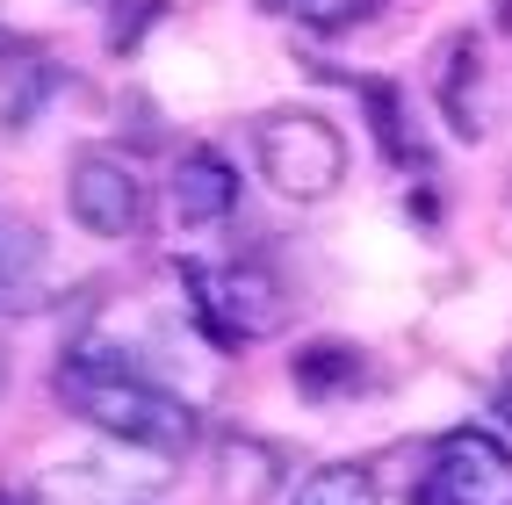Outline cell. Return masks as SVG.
I'll return each mask as SVG.
<instances>
[{
	"label": "cell",
	"mask_w": 512,
	"mask_h": 505,
	"mask_svg": "<svg viewBox=\"0 0 512 505\" xmlns=\"http://www.w3.org/2000/svg\"><path fill=\"white\" fill-rule=\"evenodd\" d=\"M51 390L65 397L73 419H87L94 433H109L123 448H145V455H188L202 433L195 404L152 376H138L123 354H65Z\"/></svg>",
	"instance_id": "6da1fadb"
},
{
	"label": "cell",
	"mask_w": 512,
	"mask_h": 505,
	"mask_svg": "<svg viewBox=\"0 0 512 505\" xmlns=\"http://www.w3.org/2000/svg\"><path fill=\"white\" fill-rule=\"evenodd\" d=\"M253 159H260V181L289 202H325L347 181V138H339V123H325L311 109L260 116L253 123Z\"/></svg>",
	"instance_id": "7a4b0ae2"
},
{
	"label": "cell",
	"mask_w": 512,
	"mask_h": 505,
	"mask_svg": "<svg viewBox=\"0 0 512 505\" xmlns=\"http://www.w3.org/2000/svg\"><path fill=\"white\" fill-rule=\"evenodd\" d=\"M188 289H195V318L210 325L217 347H253V340H275L282 318H289V289L267 260H231L217 275L188 267Z\"/></svg>",
	"instance_id": "3957f363"
},
{
	"label": "cell",
	"mask_w": 512,
	"mask_h": 505,
	"mask_svg": "<svg viewBox=\"0 0 512 505\" xmlns=\"http://www.w3.org/2000/svg\"><path fill=\"white\" fill-rule=\"evenodd\" d=\"M412 505H512V448L491 426L440 433L412 484Z\"/></svg>",
	"instance_id": "277c9868"
},
{
	"label": "cell",
	"mask_w": 512,
	"mask_h": 505,
	"mask_svg": "<svg viewBox=\"0 0 512 505\" xmlns=\"http://www.w3.org/2000/svg\"><path fill=\"white\" fill-rule=\"evenodd\" d=\"M65 202H73L80 231H94V239H130V231H145V174L130 166L123 152H80L73 166H65Z\"/></svg>",
	"instance_id": "5b68a950"
},
{
	"label": "cell",
	"mask_w": 512,
	"mask_h": 505,
	"mask_svg": "<svg viewBox=\"0 0 512 505\" xmlns=\"http://www.w3.org/2000/svg\"><path fill=\"white\" fill-rule=\"evenodd\" d=\"M166 202H174V224L181 231H210L238 210V174H231V159L210 152V145H188L174 159V181H166Z\"/></svg>",
	"instance_id": "8992f818"
},
{
	"label": "cell",
	"mask_w": 512,
	"mask_h": 505,
	"mask_svg": "<svg viewBox=\"0 0 512 505\" xmlns=\"http://www.w3.org/2000/svg\"><path fill=\"white\" fill-rule=\"evenodd\" d=\"M433 101L440 116H448L455 138H484V44L455 29V37H440L433 51Z\"/></svg>",
	"instance_id": "52a82bcc"
},
{
	"label": "cell",
	"mask_w": 512,
	"mask_h": 505,
	"mask_svg": "<svg viewBox=\"0 0 512 505\" xmlns=\"http://www.w3.org/2000/svg\"><path fill=\"white\" fill-rule=\"evenodd\" d=\"M44 296V231L0 210V311H37Z\"/></svg>",
	"instance_id": "ba28073f"
},
{
	"label": "cell",
	"mask_w": 512,
	"mask_h": 505,
	"mask_svg": "<svg viewBox=\"0 0 512 505\" xmlns=\"http://www.w3.org/2000/svg\"><path fill=\"white\" fill-rule=\"evenodd\" d=\"M289 383L303 390V397H354L361 383H368V354L354 347V340H311L296 361H289Z\"/></svg>",
	"instance_id": "9c48e42d"
},
{
	"label": "cell",
	"mask_w": 512,
	"mask_h": 505,
	"mask_svg": "<svg viewBox=\"0 0 512 505\" xmlns=\"http://www.w3.org/2000/svg\"><path fill=\"white\" fill-rule=\"evenodd\" d=\"M361 109L375 123V152L390 166H419V138H412V123H404V94L390 80H361Z\"/></svg>",
	"instance_id": "30bf717a"
},
{
	"label": "cell",
	"mask_w": 512,
	"mask_h": 505,
	"mask_svg": "<svg viewBox=\"0 0 512 505\" xmlns=\"http://www.w3.org/2000/svg\"><path fill=\"white\" fill-rule=\"evenodd\" d=\"M289 505H375V469L368 462H318L311 477H296Z\"/></svg>",
	"instance_id": "8fae6325"
},
{
	"label": "cell",
	"mask_w": 512,
	"mask_h": 505,
	"mask_svg": "<svg viewBox=\"0 0 512 505\" xmlns=\"http://www.w3.org/2000/svg\"><path fill=\"white\" fill-rule=\"evenodd\" d=\"M0 73H8V80H0V116H8V123H29L44 109V94L58 87V65H44L37 51L15 58V65H0Z\"/></svg>",
	"instance_id": "7c38bea8"
},
{
	"label": "cell",
	"mask_w": 512,
	"mask_h": 505,
	"mask_svg": "<svg viewBox=\"0 0 512 505\" xmlns=\"http://www.w3.org/2000/svg\"><path fill=\"white\" fill-rule=\"evenodd\" d=\"M390 0H289L282 15H296L303 29H318V37H339V29H361V22H375Z\"/></svg>",
	"instance_id": "4fadbf2b"
},
{
	"label": "cell",
	"mask_w": 512,
	"mask_h": 505,
	"mask_svg": "<svg viewBox=\"0 0 512 505\" xmlns=\"http://www.w3.org/2000/svg\"><path fill=\"white\" fill-rule=\"evenodd\" d=\"M166 15V0H109V29H101V44H109L116 58H130Z\"/></svg>",
	"instance_id": "5bb4252c"
},
{
	"label": "cell",
	"mask_w": 512,
	"mask_h": 505,
	"mask_svg": "<svg viewBox=\"0 0 512 505\" xmlns=\"http://www.w3.org/2000/svg\"><path fill=\"white\" fill-rule=\"evenodd\" d=\"M29 51H37V44H29L22 29H8V15H0V65H15V58H29Z\"/></svg>",
	"instance_id": "9a60e30c"
},
{
	"label": "cell",
	"mask_w": 512,
	"mask_h": 505,
	"mask_svg": "<svg viewBox=\"0 0 512 505\" xmlns=\"http://www.w3.org/2000/svg\"><path fill=\"white\" fill-rule=\"evenodd\" d=\"M498 22H505V29H512V0H498Z\"/></svg>",
	"instance_id": "2e32d148"
},
{
	"label": "cell",
	"mask_w": 512,
	"mask_h": 505,
	"mask_svg": "<svg viewBox=\"0 0 512 505\" xmlns=\"http://www.w3.org/2000/svg\"><path fill=\"white\" fill-rule=\"evenodd\" d=\"M0 505H15V498H0Z\"/></svg>",
	"instance_id": "e0dca14e"
}]
</instances>
